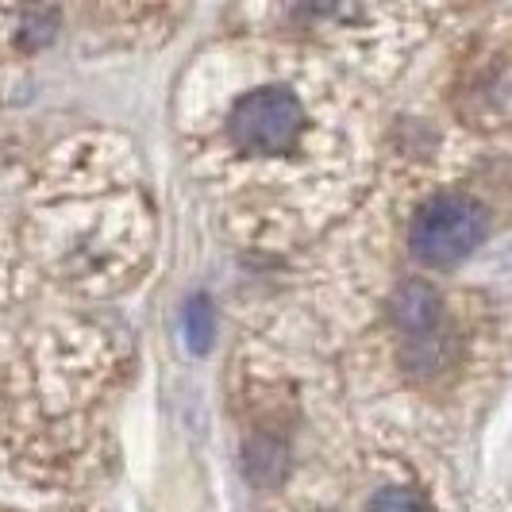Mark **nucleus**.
I'll list each match as a JSON object with an SVG mask.
<instances>
[{
	"label": "nucleus",
	"instance_id": "nucleus-1",
	"mask_svg": "<svg viewBox=\"0 0 512 512\" xmlns=\"http://www.w3.org/2000/svg\"><path fill=\"white\" fill-rule=\"evenodd\" d=\"M224 147L243 166L285 162L301 151L308 135V104L285 81H262L243 89L224 112Z\"/></svg>",
	"mask_w": 512,
	"mask_h": 512
},
{
	"label": "nucleus",
	"instance_id": "nucleus-2",
	"mask_svg": "<svg viewBox=\"0 0 512 512\" xmlns=\"http://www.w3.org/2000/svg\"><path fill=\"white\" fill-rule=\"evenodd\" d=\"M486 208L470 193H436L428 197L409 224V247L424 266H455L466 255H474L486 239Z\"/></svg>",
	"mask_w": 512,
	"mask_h": 512
},
{
	"label": "nucleus",
	"instance_id": "nucleus-3",
	"mask_svg": "<svg viewBox=\"0 0 512 512\" xmlns=\"http://www.w3.org/2000/svg\"><path fill=\"white\" fill-rule=\"evenodd\" d=\"M389 316L397 324V332L405 339L416 335L439 332V320H443V297L436 293V285L424 282V278H409L393 289L389 297Z\"/></svg>",
	"mask_w": 512,
	"mask_h": 512
},
{
	"label": "nucleus",
	"instance_id": "nucleus-4",
	"mask_svg": "<svg viewBox=\"0 0 512 512\" xmlns=\"http://www.w3.org/2000/svg\"><path fill=\"white\" fill-rule=\"evenodd\" d=\"M462 351V339L455 332H428V335H416V339H405L401 343V370L409 378H420V382H432L439 374H447L455 359Z\"/></svg>",
	"mask_w": 512,
	"mask_h": 512
},
{
	"label": "nucleus",
	"instance_id": "nucleus-5",
	"mask_svg": "<svg viewBox=\"0 0 512 512\" xmlns=\"http://www.w3.org/2000/svg\"><path fill=\"white\" fill-rule=\"evenodd\" d=\"M293 466V451L282 432H255L243 443V474L251 478V486L274 489L282 486V478Z\"/></svg>",
	"mask_w": 512,
	"mask_h": 512
},
{
	"label": "nucleus",
	"instance_id": "nucleus-6",
	"mask_svg": "<svg viewBox=\"0 0 512 512\" xmlns=\"http://www.w3.org/2000/svg\"><path fill=\"white\" fill-rule=\"evenodd\" d=\"M366 512H436V501L412 486H378L366 497Z\"/></svg>",
	"mask_w": 512,
	"mask_h": 512
},
{
	"label": "nucleus",
	"instance_id": "nucleus-7",
	"mask_svg": "<svg viewBox=\"0 0 512 512\" xmlns=\"http://www.w3.org/2000/svg\"><path fill=\"white\" fill-rule=\"evenodd\" d=\"M212 332H216V320H212V305H208L205 297H193L189 305H185V339H189V347L201 355L208 351V343H212Z\"/></svg>",
	"mask_w": 512,
	"mask_h": 512
}]
</instances>
